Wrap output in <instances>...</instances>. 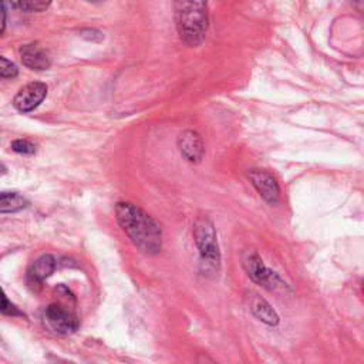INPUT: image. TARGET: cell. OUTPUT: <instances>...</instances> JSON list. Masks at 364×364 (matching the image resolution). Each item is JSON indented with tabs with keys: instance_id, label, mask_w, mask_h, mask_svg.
Masks as SVG:
<instances>
[{
	"instance_id": "2",
	"label": "cell",
	"mask_w": 364,
	"mask_h": 364,
	"mask_svg": "<svg viewBox=\"0 0 364 364\" xmlns=\"http://www.w3.org/2000/svg\"><path fill=\"white\" fill-rule=\"evenodd\" d=\"M180 38L191 47L200 46L208 30V0H174Z\"/></svg>"
},
{
	"instance_id": "13",
	"label": "cell",
	"mask_w": 364,
	"mask_h": 364,
	"mask_svg": "<svg viewBox=\"0 0 364 364\" xmlns=\"http://www.w3.org/2000/svg\"><path fill=\"white\" fill-rule=\"evenodd\" d=\"M19 74V69H17V65L0 56V79H13Z\"/></svg>"
},
{
	"instance_id": "9",
	"label": "cell",
	"mask_w": 364,
	"mask_h": 364,
	"mask_svg": "<svg viewBox=\"0 0 364 364\" xmlns=\"http://www.w3.org/2000/svg\"><path fill=\"white\" fill-rule=\"evenodd\" d=\"M20 58L26 68L31 70H47L52 64L47 52L35 43L22 46Z\"/></svg>"
},
{
	"instance_id": "6",
	"label": "cell",
	"mask_w": 364,
	"mask_h": 364,
	"mask_svg": "<svg viewBox=\"0 0 364 364\" xmlns=\"http://www.w3.org/2000/svg\"><path fill=\"white\" fill-rule=\"evenodd\" d=\"M47 95V86L45 83H29L13 98V106L20 113H30L38 109Z\"/></svg>"
},
{
	"instance_id": "10",
	"label": "cell",
	"mask_w": 364,
	"mask_h": 364,
	"mask_svg": "<svg viewBox=\"0 0 364 364\" xmlns=\"http://www.w3.org/2000/svg\"><path fill=\"white\" fill-rule=\"evenodd\" d=\"M248 301H249V309L258 320L268 326H276L279 323L278 313L271 306V303L267 299H263L262 296H259L258 293H251L248 296Z\"/></svg>"
},
{
	"instance_id": "19",
	"label": "cell",
	"mask_w": 364,
	"mask_h": 364,
	"mask_svg": "<svg viewBox=\"0 0 364 364\" xmlns=\"http://www.w3.org/2000/svg\"><path fill=\"white\" fill-rule=\"evenodd\" d=\"M6 167H5V165L2 164V162H0V175H3V174H6Z\"/></svg>"
},
{
	"instance_id": "7",
	"label": "cell",
	"mask_w": 364,
	"mask_h": 364,
	"mask_svg": "<svg viewBox=\"0 0 364 364\" xmlns=\"http://www.w3.org/2000/svg\"><path fill=\"white\" fill-rule=\"evenodd\" d=\"M249 180L264 201L269 203L271 205L279 203L280 188L274 174H271L267 170H251Z\"/></svg>"
},
{
	"instance_id": "18",
	"label": "cell",
	"mask_w": 364,
	"mask_h": 364,
	"mask_svg": "<svg viewBox=\"0 0 364 364\" xmlns=\"http://www.w3.org/2000/svg\"><path fill=\"white\" fill-rule=\"evenodd\" d=\"M5 26H6V12L2 6H0V35L3 33Z\"/></svg>"
},
{
	"instance_id": "8",
	"label": "cell",
	"mask_w": 364,
	"mask_h": 364,
	"mask_svg": "<svg viewBox=\"0 0 364 364\" xmlns=\"http://www.w3.org/2000/svg\"><path fill=\"white\" fill-rule=\"evenodd\" d=\"M178 148L182 157L191 162V164H198L201 162L204 157V141L201 136L198 134L196 131L187 129L178 137Z\"/></svg>"
},
{
	"instance_id": "1",
	"label": "cell",
	"mask_w": 364,
	"mask_h": 364,
	"mask_svg": "<svg viewBox=\"0 0 364 364\" xmlns=\"http://www.w3.org/2000/svg\"><path fill=\"white\" fill-rule=\"evenodd\" d=\"M116 215L124 232L141 252L155 255L161 251L162 230L144 209L129 203H118Z\"/></svg>"
},
{
	"instance_id": "3",
	"label": "cell",
	"mask_w": 364,
	"mask_h": 364,
	"mask_svg": "<svg viewBox=\"0 0 364 364\" xmlns=\"http://www.w3.org/2000/svg\"><path fill=\"white\" fill-rule=\"evenodd\" d=\"M192 234L200 251L203 271L211 274L218 272L221 268V251L214 222L207 215L196 216Z\"/></svg>"
},
{
	"instance_id": "14",
	"label": "cell",
	"mask_w": 364,
	"mask_h": 364,
	"mask_svg": "<svg viewBox=\"0 0 364 364\" xmlns=\"http://www.w3.org/2000/svg\"><path fill=\"white\" fill-rule=\"evenodd\" d=\"M0 312L9 316H23V313L8 299L2 287H0Z\"/></svg>"
},
{
	"instance_id": "12",
	"label": "cell",
	"mask_w": 364,
	"mask_h": 364,
	"mask_svg": "<svg viewBox=\"0 0 364 364\" xmlns=\"http://www.w3.org/2000/svg\"><path fill=\"white\" fill-rule=\"evenodd\" d=\"M27 205L29 201L19 192H0V214L19 212Z\"/></svg>"
},
{
	"instance_id": "16",
	"label": "cell",
	"mask_w": 364,
	"mask_h": 364,
	"mask_svg": "<svg viewBox=\"0 0 364 364\" xmlns=\"http://www.w3.org/2000/svg\"><path fill=\"white\" fill-rule=\"evenodd\" d=\"M0 6L5 9V12H15V10H29L27 0H0Z\"/></svg>"
},
{
	"instance_id": "15",
	"label": "cell",
	"mask_w": 364,
	"mask_h": 364,
	"mask_svg": "<svg viewBox=\"0 0 364 364\" xmlns=\"http://www.w3.org/2000/svg\"><path fill=\"white\" fill-rule=\"evenodd\" d=\"M12 150L17 154L33 155L36 152V145L29 140H16V141L12 143Z\"/></svg>"
},
{
	"instance_id": "4",
	"label": "cell",
	"mask_w": 364,
	"mask_h": 364,
	"mask_svg": "<svg viewBox=\"0 0 364 364\" xmlns=\"http://www.w3.org/2000/svg\"><path fill=\"white\" fill-rule=\"evenodd\" d=\"M244 269L248 276L258 285L267 287L269 290H275L278 287H283L286 283L280 279V276L271 271L267 264L263 263L262 258L256 252H249L244 258Z\"/></svg>"
},
{
	"instance_id": "11",
	"label": "cell",
	"mask_w": 364,
	"mask_h": 364,
	"mask_svg": "<svg viewBox=\"0 0 364 364\" xmlns=\"http://www.w3.org/2000/svg\"><path fill=\"white\" fill-rule=\"evenodd\" d=\"M56 269V259L52 255L40 256L35 263H33L31 269L29 271V278L31 282L42 283L47 279Z\"/></svg>"
},
{
	"instance_id": "20",
	"label": "cell",
	"mask_w": 364,
	"mask_h": 364,
	"mask_svg": "<svg viewBox=\"0 0 364 364\" xmlns=\"http://www.w3.org/2000/svg\"><path fill=\"white\" fill-rule=\"evenodd\" d=\"M86 2H91V3H98V2H104V0H86Z\"/></svg>"
},
{
	"instance_id": "17",
	"label": "cell",
	"mask_w": 364,
	"mask_h": 364,
	"mask_svg": "<svg viewBox=\"0 0 364 364\" xmlns=\"http://www.w3.org/2000/svg\"><path fill=\"white\" fill-rule=\"evenodd\" d=\"M52 3V0H27L29 10L31 12H43Z\"/></svg>"
},
{
	"instance_id": "5",
	"label": "cell",
	"mask_w": 364,
	"mask_h": 364,
	"mask_svg": "<svg viewBox=\"0 0 364 364\" xmlns=\"http://www.w3.org/2000/svg\"><path fill=\"white\" fill-rule=\"evenodd\" d=\"M46 319L54 332L60 335H73L80 327L77 316L58 303H53L46 309Z\"/></svg>"
}]
</instances>
